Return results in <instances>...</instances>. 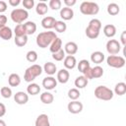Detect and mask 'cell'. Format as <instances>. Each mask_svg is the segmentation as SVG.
<instances>
[{
	"label": "cell",
	"mask_w": 126,
	"mask_h": 126,
	"mask_svg": "<svg viewBox=\"0 0 126 126\" xmlns=\"http://www.w3.org/2000/svg\"><path fill=\"white\" fill-rule=\"evenodd\" d=\"M7 10V3L3 0L0 1V13H4Z\"/></svg>",
	"instance_id": "44"
},
{
	"label": "cell",
	"mask_w": 126,
	"mask_h": 126,
	"mask_svg": "<svg viewBox=\"0 0 126 126\" xmlns=\"http://www.w3.org/2000/svg\"><path fill=\"white\" fill-rule=\"evenodd\" d=\"M0 126H7L6 125V122L4 120H2V119H0Z\"/></svg>",
	"instance_id": "48"
},
{
	"label": "cell",
	"mask_w": 126,
	"mask_h": 126,
	"mask_svg": "<svg viewBox=\"0 0 126 126\" xmlns=\"http://www.w3.org/2000/svg\"><path fill=\"white\" fill-rule=\"evenodd\" d=\"M52 58L55 61H62L65 58V51H64V49H60L57 52L52 53Z\"/></svg>",
	"instance_id": "38"
},
{
	"label": "cell",
	"mask_w": 126,
	"mask_h": 126,
	"mask_svg": "<svg viewBox=\"0 0 126 126\" xmlns=\"http://www.w3.org/2000/svg\"><path fill=\"white\" fill-rule=\"evenodd\" d=\"M106 63L109 67H112V68H122L125 66V58L122 57V56H119V55H109L107 58H106Z\"/></svg>",
	"instance_id": "7"
},
{
	"label": "cell",
	"mask_w": 126,
	"mask_h": 126,
	"mask_svg": "<svg viewBox=\"0 0 126 126\" xmlns=\"http://www.w3.org/2000/svg\"><path fill=\"white\" fill-rule=\"evenodd\" d=\"M7 21H8L7 17H6L5 15H3V14H0V28H2V27H4V26H6Z\"/></svg>",
	"instance_id": "42"
},
{
	"label": "cell",
	"mask_w": 126,
	"mask_h": 126,
	"mask_svg": "<svg viewBox=\"0 0 126 126\" xmlns=\"http://www.w3.org/2000/svg\"><path fill=\"white\" fill-rule=\"evenodd\" d=\"M26 58H27V60H28L29 62H31V63H34V62L37 60L38 55H37L36 51H34V50H30V51L27 52V54H26Z\"/></svg>",
	"instance_id": "36"
},
{
	"label": "cell",
	"mask_w": 126,
	"mask_h": 126,
	"mask_svg": "<svg viewBox=\"0 0 126 126\" xmlns=\"http://www.w3.org/2000/svg\"><path fill=\"white\" fill-rule=\"evenodd\" d=\"M120 39H121V43L126 46V31H123L122 33H121V36H120Z\"/></svg>",
	"instance_id": "46"
},
{
	"label": "cell",
	"mask_w": 126,
	"mask_h": 126,
	"mask_svg": "<svg viewBox=\"0 0 126 126\" xmlns=\"http://www.w3.org/2000/svg\"><path fill=\"white\" fill-rule=\"evenodd\" d=\"M10 16H11L12 21H13L14 23H16V24L19 25V24H22L23 22H25V21L28 19L29 13H28V11H27L26 9L17 8V9H14V10L11 12Z\"/></svg>",
	"instance_id": "6"
},
{
	"label": "cell",
	"mask_w": 126,
	"mask_h": 126,
	"mask_svg": "<svg viewBox=\"0 0 126 126\" xmlns=\"http://www.w3.org/2000/svg\"><path fill=\"white\" fill-rule=\"evenodd\" d=\"M56 86H57V80L55 78H53L52 76L45 77L42 80V87L47 91H51V90L55 89Z\"/></svg>",
	"instance_id": "10"
},
{
	"label": "cell",
	"mask_w": 126,
	"mask_h": 126,
	"mask_svg": "<svg viewBox=\"0 0 126 126\" xmlns=\"http://www.w3.org/2000/svg\"><path fill=\"white\" fill-rule=\"evenodd\" d=\"M15 44L19 47H23L28 42V35H22V36H15Z\"/></svg>",
	"instance_id": "33"
},
{
	"label": "cell",
	"mask_w": 126,
	"mask_h": 126,
	"mask_svg": "<svg viewBox=\"0 0 126 126\" xmlns=\"http://www.w3.org/2000/svg\"><path fill=\"white\" fill-rule=\"evenodd\" d=\"M57 37L56 33L54 32L48 31V32H39L35 38L36 44L38 47L40 48H46L47 46H49L51 44V42Z\"/></svg>",
	"instance_id": "1"
},
{
	"label": "cell",
	"mask_w": 126,
	"mask_h": 126,
	"mask_svg": "<svg viewBox=\"0 0 126 126\" xmlns=\"http://www.w3.org/2000/svg\"><path fill=\"white\" fill-rule=\"evenodd\" d=\"M42 73V67L38 64H33L30 67H28L25 71L24 79L28 83H32L36 77L40 76Z\"/></svg>",
	"instance_id": "3"
},
{
	"label": "cell",
	"mask_w": 126,
	"mask_h": 126,
	"mask_svg": "<svg viewBox=\"0 0 126 126\" xmlns=\"http://www.w3.org/2000/svg\"><path fill=\"white\" fill-rule=\"evenodd\" d=\"M89 67H91L90 62H89L88 60H86V59H82V60H80L79 63H78V70H79L81 73H84Z\"/></svg>",
	"instance_id": "37"
},
{
	"label": "cell",
	"mask_w": 126,
	"mask_h": 126,
	"mask_svg": "<svg viewBox=\"0 0 126 126\" xmlns=\"http://www.w3.org/2000/svg\"><path fill=\"white\" fill-rule=\"evenodd\" d=\"M24 27H25V31H26L27 35H32L36 32V24L34 22L28 21L24 24Z\"/></svg>",
	"instance_id": "21"
},
{
	"label": "cell",
	"mask_w": 126,
	"mask_h": 126,
	"mask_svg": "<svg viewBox=\"0 0 126 126\" xmlns=\"http://www.w3.org/2000/svg\"><path fill=\"white\" fill-rule=\"evenodd\" d=\"M27 93L31 95H36L40 93V87L35 83H30V85L27 87Z\"/></svg>",
	"instance_id": "24"
},
{
	"label": "cell",
	"mask_w": 126,
	"mask_h": 126,
	"mask_svg": "<svg viewBox=\"0 0 126 126\" xmlns=\"http://www.w3.org/2000/svg\"><path fill=\"white\" fill-rule=\"evenodd\" d=\"M60 17L64 21H69V20L73 19V17H74V11H73V9L72 8H69V7L61 8V10H60Z\"/></svg>",
	"instance_id": "15"
},
{
	"label": "cell",
	"mask_w": 126,
	"mask_h": 126,
	"mask_svg": "<svg viewBox=\"0 0 126 126\" xmlns=\"http://www.w3.org/2000/svg\"><path fill=\"white\" fill-rule=\"evenodd\" d=\"M62 2L60 0H50L48 3V7L52 10H59L61 9Z\"/></svg>",
	"instance_id": "39"
},
{
	"label": "cell",
	"mask_w": 126,
	"mask_h": 126,
	"mask_svg": "<svg viewBox=\"0 0 126 126\" xmlns=\"http://www.w3.org/2000/svg\"><path fill=\"white\" fill-rule=\"evenodd\" d=\"M88 83H89V80H87L84 76H79V77H77V78L75 79V82H74L76 89H84V88L87 87Z\"/></svg>",
	"instance_id": "26"
},
{
	"label": "cell",
	"mask_w": 126,
	"mask_h": 126,
	"mask_svg": "<svg viewBox=\"0 0 126 126\" xmlns=\"http://www.w3.org/2000/svg\"><path fill=\"white\" fill-rule=\"evenodd\" d=\"M13 36V32L11 30V28L4 26L2 28H0V37L4 40H9L11 39Z\"/></svg>",
	"instance_id": "18"
},
{
	"label": "cell",
	"mask_w": 126,
	"mask_h": 126,
	"mask_svg": "<svg viewBox=\"0 0 126 126\" xmlns=\"http://www.w3.org/2000/svg\"><path fill=\"white\" fill-rule=\"evenodd\" d=\"M55 22H56V20H55L54 17L47 16V17H44L41 20V26H42V28H44L46 30H51V29L54 28Z\"/></svg>",
	"instance_id": "14"
},
{
	"label": "cell",
	"mask_w": 126,
	"mask_h": 126,
	"mask_svg": "<svg viewBox=\"0 0 126 126\" xmlns=\"http://www.w3.org/2000/svg\"><path fill=\"white\" fill-rule=\"evenodd\" d=\"M53 29H55V31H56L57 32L62 33V32H66V30H67V25H66L65 22H63V21H56Z\"/></svg>",
	"instance_id": "32"
},
{
	"label": "cell",
	"mask_w": 126,
	"mask_h": 126,
	"mask_svg": "<svg viewBox=\"0 0 126 126\" xmlns=\"http://www.w3.org/2000/svg\"><path fill=\"white\" fill-rule=\"evenodd\" d=\"M63 64H64L65 69H67V70H72V69H74V68L76 67V65H77L76 57H75L74 55H67V56H65Z\"/></svg>",
	"instance_id": "12"
},
{
	"label": "cell",
	"mask_w": 126,
	"mask_h": 126,
	"mask_svg": "<svg viewBox=\"0 0 126 126\" xmlns=\"http://www.w3.org/2000/svg\"><path fill=\"white\" fill-rule=\"evenodd\" d=\"M63 2H64V4L66 5L65 7H69V8H71L72 6H74V5L77 3L76 0H64Z\"/></svg>",
	"instance_id": "43"
},
{
	"label": "cell",
	"mask_w": 126,
	"mask_h": 126,
	"mask_svg": "<svg viewBox=\"0 0 126 126\" xmlns=\"http://www.w3.org/2000/svg\"><path fill=\"white\" fill-rule=\"evenodd\" d=\"M81 94L79 92L78 89L76 88H73V89H70L68 91V97L71 99V100H77L79 97H80Z\"/></svg>",
	"instance_id": "34"
},
{
	"label": "cell",
	"mask_w": 126,
	"mask_h": 126,
	"mask_svg": "<svg viewBox=\"0 0 126 126\" xmlns=\"http://www.w3.org/2000/svg\"><path fill=\"white\" fill-rule=\"evenodd\" d=\"M14 33L15 36H22V35H27L26 34V31H25V27L24 24H19L15 27L14 29Z\"/></svg>",
	"instance_id": "35"
},
{
	"label": "cell",
	"mask_w": 126,
	"mask_h": 126,
	"mask_svg": "<svg viewBox=\"0 0 126 126\" xmlns=\"http://www.w3.org/2000/svg\"><path fill=\"white\" fill-rule=\"evenodd\" d=\"M0 94L4 98H9L12 96V90L9 87H2L0 90Z\"/></svg>",
	"instance_id": "40"
},
{
	"label": "cell",
	"mask_w": 126,
	"mask_h": 126,
	"mask_svg": "<svg viewBox=\"0 0 126 126\" xmlns=\"http://www.w3.org/2000/svg\"><path fill=\"white\" fill-rule=\"evenodd\" d=\"M83 103L78 101V100H71L68 105H67V108H68V111L70 113H73V114H78L80 113L82 110H83Z\"/></svg>",
	"instance_id": "9"
},
{
	"label": "cell",
	"mask_w": 126,
	"mask_h": 126,
	"mask_svg": "<svg viewBox=\"0 0 126 126\" xmlns=\"http://www.w3.org/2000/svg\"><path fill=\"white\" fill-rule=\"evenodd\" d=\"M64 51L68 55H74L78 52V45L74 41H68L64 46Z\"/></svg>",
	"instance_id": "16"
},
{
	"label": "cell",
	"mask_w": 126,
	"mask_h": 126,
	"mask_svg": "<svg viewBox=\"0 0 126 126\" xmlns=\"http://www.w3.org/2000/svg\"><path fill=\"white\" fill-rule=\"evenodd\" d=\"M104 60V54L101 51H94L91 54V61L96 65L102 63Z\"/></svg>",
	"instance_id": "19"
},
{
	"label": "cell",
	"mask_w": 126,
	"mask_h": 126,
	"mask_svg": "<svg viewBox=\"0 0 126 126\" xmlns=\"http://www.w3.org/2000/svg\"><path fill=\"white\" fill-rule=\"evenodd\" d=\"M106 51L109 53V55H116L121 50V44L116 39H109L106 42Z\"/></svg>",
	"instance_id": "8"
},
{
	"label": "cell",
	"mask_w": 126,
	"mask_h": 126,
	"mask_svg": "<svg viewBox=\"0 0 126 126\" xmlns=\"http://www.w3.org/2000/svg\"><path fill=\"white\" fill-rule=\"evenodd\" d=\"M103 33L106 37H113L116 34V27L112 24H108L105 25L103 27Z\"/></svg>",
	"instance_id": "20"
},
{
	"label": "cell",
	"mask_w": 126,
	"mask_h": 126,
	"mask_svg": "<svg viewBox=\"0 0 126 126\" xmlns=\"http://www.w3.org/2000/svg\"><path fill=\"white\" fill-rule=\"evenodd\" d=\"M43 71H44L47 75L52 76V75H54V74L57 72V67H56V65H55L54 63H52V62H46V63L44 64V66H43Z\"/></svg>",
	"instance_id": "23"
},
{
	"label": "cell",
	"mask_w": 126,
	"mask_h": 126,
	"mask_svg": "<svg viewBox=\"0 0 126 126\" xmlns=\"http://www.w3.org/2000/svg\"><path fill=\"white\" fill-rule=\"evenodd\" d=\"M101 29V22L98 19H92L86 28V35L91 39H95L99 35Z\"/></svg>",
	"instance_id": "2"
},
{
	"label": "cell",
	"mask_w": 126,
	"mask_h": 126,
	"mask_svg": "<svg viewBox=\"0 0 126 126\" xmlns=\"http://www.w3.org/2000/svg\"><path fill=\"white\" fill-rule=\"evenodd\" d=\"M8 83L11 87H18L21 84V77L18 74L13 73L8 77Z\"/></svg>",
	"instance_id": "25"
},
{
	"label": "cell",
	"mask_w": 126,
	"mask_h": 126,
	"mask_svg": "<svg viewBox=\"0 0 126 126\" xmlns=\"http://www.w3.org/2000/svg\"><path fill=\"white\" fill-rule=\"evenodd\" d=\"M106 10L110 16H116L120 12V8H119L118 4H116V3H109L107 5Z\"/></svg>",
	"instance_id": "30"
},
{
	"label": "cell",
	"mask_w": 126,
	"mask_h": 126,
	"mask_svg": "<svg viewBox=\"0 0 126 126\" xmlns=\"http://www.w3.org/2000/svg\"><path fill=\"white\" fill-rule=\"evenodd\" d=\"M114 93L117 95H123L126 93V84L124 82H119L114 87Z\"/></svg>",
	"instance_id": "29"
},
{
	"label": "cell",
	"mask_w": 126,
	"mask_h": 126,
	"mask_svg": "<svg viewBox=\"0 0 126 126\" xmlns=\"http://www.w3.org/2000/svg\"><path fill=\"white\" fill-rule=\"evenodd\" d=\"M60 49H62V40H61V38L56 37L51 42V44L49 45V50H50L51 53H54V52H57Z\"/></svg>",
	"instance_id": "22"
},
{
	"label": "cell",
	"mask_w": 126,
	"mask_h": 126,
	"mask_svg": "<svg viewBox=\"0 0 126 126\" xmlns=\"http://www.w3.org/2000/svg\"><path fill=\"white\" fill-rule=\"evenodd\" d=\"M8 3H9V5L12 6V7H17V6L21 3V1H20V0H9Z\"/></svg>",
	"instance_id": "47"
},
{
	"label": "cell",
	"mask_w": 126,
	"mask_h": 126,
	"mask_svg": "<svg viewBox=\"0 0 126 126\" xmlns=\"http://www.w3.org/2000/svg\"><path fill=\"white\" fill-rule=\"evenodd\" d=\"M14 100L20 105L26 104L29 101V94L25 92H17L14 94Z\"/></svg>",
	"instance_id": "11"
},
{
	"label": "cell",
	"mask_w": 126,
	"mask_h": 126,
	"mask_svg": "<svg viewBox=\"0 0 126 126\" xmlns=\"http://www.w3.org/2000/svg\"><path fill=\"white\" fill-rule=\"evenodd\" d=\"M99 11V7L96 3L91 1H84L80 5V12L83 15L87 16H94L96 15Z\"/></svg>",
	"instance_id": "4"
},
{
	"label": "cell",
	"mask_w": 126,
	"mask_h": 126,
	"mask_svg": "<svg viewBox=\"0 0 126 126\" xmlns=\"http://www.w3.org/2000/svg\"><path fill=\"white\" fill-rule=\"evenodd\" d=\"M47 11H48V6H47L46 3L39 2V3L36 4V6H35V12H36L37 15L43 16V15H45L47 13Z\"/></svg>",
	"instance_id": "28"
},
{
	"label": "cell",
	"mask_w": 126,
	"mask_h": 126,
	"mask_svg": "<svg viewBox=\"0 0 126 126\" xmlns=\"http://www.w3.org/2000/svg\"><path fill=\"white\" fill-rule=\"evenodd\" d=\"M69 78H70V73L67 69H60L57 72V79L56 80L60 84H66L69 81Z\"/></svg>",
	"instance_id": "13"
},
{
	"label": "cell",
	"mask_w": 126,
	"mask_h": 126,
	"mask_svg": "<svg viewBox=\"0 0 126 126\" xmlns=\"http://www.w3.org/2000/svg\"><path fill=\"white\" fill-rule=\"evenodd\" d=\"M34 125L35 126H50V123H49V117L47 114H39L36 119H35V122H34Z\"/></svg>",
	"instance_id": "17"
},
{
	"label": "cell",
	"mask_w": 126,
	"mask_h": 126,
	"mask_svg": "<svg viewBox=\"0 0 126 126\" xmlns=\"http://www.w3.org/2000/svg\"><path fill=\"white\" fill-rule=\"evenodd\" d=\"M6 114V106L4 103L0 102V118L3 117Z\"/></svg>",
	"instance_id": "45"
},
{
	"label": "cell",
	"mask_w": 126,
	"mask_h": 126,
	"mask_svg": "<svg viewBox=\"0 0 126 126\" xmlns=\"http://www.w3.org/2000/svg\"><path fill=\"white\" fill-rule=\"evenodd\" d=\"M22 4H23V6H24V8H26V9H32V8H33V6H34V1L33 0H24L23 2H22Z\"/></svg>",
	"instance_id": "41"
},
{
	"label": "cell",
	"mask_w": 126,
	"mask_h": 126,
	"mask_svg": "<svg viewBox=\"0 0 126 126\" xmlns=\"http://www.w3.org/2000/svg\"><path fill=\"white\" fill-rule=\"evenodd\" d=\"M40 100H41V102L44 103V104H50V103L53 102L54 96H53V94H52L51 93H49V92H44V93H42V94H40Z\"/></svg>",
	"instance_id": "27"
},
{
	"label": "cell",
	"mask_w": 126,
	"mask_h": 126,
	"mask_svg": "<svg viewBox=\"0 0 126 126\" xmlns=\"http://www.w3.org/2000/svg\"><path fill=\"white\" fill-rule=\"evenodd\" d=\"M114 94L113 91L107 88L106 86H98L94 89V96L101 100H110L112 99Z\"/></svg>",
	"instance_id": "5"
},
{
	"label": "cell",
	"mask_w": 126,
	"mask_h": 126,
	"mask_svg": "<svg viewBox=\"0 0 126 126\" xmlns=\"http://www.w3.org/2000/svg\"><path fill=\"white\" fill-rule=\"evenodd\" d=\"M102 75H103V69L99 65H96V66L92 68V77H93V79H98V78L102 77Z\"/></svg>",
	"instance_id": "31"
}]
</instances>
